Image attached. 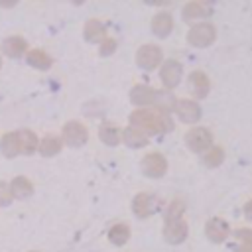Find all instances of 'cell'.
Instances as JSON below:
<instances>
[{"label": "cell", "instance_id": "6", "mask_svg": "<svg viewBox=\"0 0 252 252\" xmlns=\"http://www.w3.org/2000/svg\"><path fill=\"white\" fill-rule=\"evenodd\" d=\"M142 169H144L146 175L158 177V175H161L165 171V161H163V158L159 154H148L144 158V161H142Z\"/></svg>", "mask_w": 252, "mask_h": 252}, {"label": "cell", "instance_id": "2", "mask_svg": "<svg viewBox=\"0 0 252 252\" xmlns=\"http://www.w3.org/2000/svg\"><path fill=\"white\" fill-rule=\"evenodd\" d=\"M63 140L69 144V146H83L89 138V130L83 122L79 120H69L65 126H63V132H61Z\"/></svg>", "mask_w": 252, "mask_h": 252}, {"label": "cell", "instance_id": "17", "mask_svg": "<svg viewBox=\"0 0 252 252\" xmlns=\"http://www.w3.org/2000/svg\"><path fill=\"white\" fill-rule=\"evenodd\" d=\"M152 26H154L156 33L165 35V33H167V30H169V16H167V14H158V16L154 18Z\"/></svg>", "mask_w": 252, "mask_h": 252}, {"label": "cell", "instance_id": "4", "mask_svg": "<svg viewBox=\"0 0 252 252\" xmlns=\"http://www.w3.org/2000/svg\"><path fill=\"white\" fill-rule=\"evenodd\" d=\"M2 51L8 57H22L28 51V43L22 35H10L2 41Z\"/></svg>", "mask_w": 252, "mask_h": 252}, {"label": "cell", "instance_id": "5", "mask_svg": "<svg viewBox=\"0 0 252 252\" xmlns=\"http://www.w3.org/2000/svg\"><path fill=\"white\" fill-rule=\"evenodd\" d=\"M0 152H2L6 158H16L18 154H22L18 132H6V134L0 138Z\"/></svg>", "mask_w": 252, "mask_h": 252}, {"label": "cell", "instance_id": "13", "mask_svg": "<svg viewBox=\"0 0 252 252\" xmlns=\"http://www.w3.org/2000/svg\"><path fill=\"white\" fill-rule=\"evenodd\" d=\"M122 140H124V144L130 146V148H140V146H146V144H148L146 136H144L140 130L132 128V126H126V128L122 130Z\"/></svg>", "mask_w": 252, "mask_h": 252}, {"label": "cell", "instance_id": "14", "mask_svg": "<svg viewBox=\"0 0 252 252\" xmlns=\"http://www.w3.org/2000/svg\"><path fill=\"white\" fill-rule=\"evenodd\" d=\"M128 238H130V228H128V224L118 222V224L110 226V230H108V240H110L112 244L122 246V244L128 242Z\"/></svg>", "mask_w": 252, "mask_h": 252}, {"label": "cell", "instance_id": "22", "mask_svg": "<svg viewBox=\"0 0 252 252\" xmlns=\"http://www.w3.org/2000/svg\"><path fill=\"white\" fill-rule=\"evenodd\" d=\"M32 252H35V250H32Z\"/></svg>", "mask_w": 252, "mask_h": 252}, {"label": "cell", "instance_id": "21", "mask_svg": "<svg viewBox=\"0 0 252 252\" xmlns=\"http://www.w3.org/2000/svg\"><path fill=\"white\" fill-rule=\"evenodd\" d=\"M0 67H2V59H0Z\"/></svg>", "mask_w": 252, "mask_h": 252}, {"label": "cell", "instance_id": "9", "mask_svg": "<svg viewBox=\"0 0 252 252\" xmlns=\"http://www.w3.org/2000/svg\"><path fill=\"white\" fill-rule=\"evenodd\" d=\"M26 61H28L32 67H35V69H49V67H51V57H49L43 49H39V47L30 49V51L26 53Z\"/></svg>", "mask_w": 252, "mask_h": 252}, {"label": "cell", "instance_id": "7", "mask_svg": "<svg viewBox=\"0 0 252 252\" xmlns=\"http://www.w3.org/2000/svg\"><path fill=\"white\" fill-rule=\"evenodd\" d=\"M83 32H85V37H87L89 41H93V43H94V41H104V39H106V28L102 26L100 20H94V18L87 20Z\"/></svg>", "mask_w": 252, "mask_h": 252}, {"label": "cell", "instance_id": "10", "mask_svg": "<svg viewBox=\"0 0 252 252\" xmlns=\"http://www.w3.org/2000/svg\"><path fill=\"white\" fill-rule=\"evenodd\" d=\"M10 187H12V193H14L16 199H26V197H30L32 191H33L32 181H30L28 177H24V175L14 177L12 183H10Z\"/></svg>", "mask_w": 252, "mask_h": 252}, {"label": "cell", "instance_id": "1", "mask_svg": "<svg viewBox=\"0 0 252 252\" xmlns=\"http://www.w3.org/2000/svg\"><path fill=\"white\" fill-rule=\"evenodd\" d=\"M130 126L144 132H158L159 130V118L152 110H134L130 114Z\"/></svg>", "mask_w": 252, "mask_h": 252}, {"label": "cell", "instance_id": "11", "mask_svg": "<svg viewBox=\"0 0 252 252\" xmlns=\"http://www.w3.org/2000/svg\"><path fill=\"white\" fill-rule=\"evenodd\" d=\"M18 138H20V148H22V154H33L35 150H37V146H39V140H37V136H35V132H32V130H20L18 132Z\"/></svg>", "mask_w": 252, "mask_h": 252}, {"label": "cell", "instance_id": "12", "mask_svg": "<svg viewBox=\"0 0 252 252\" xmlns=\"http://www.w3.org/2000/svg\"><path fill=\"white\" fill-rule=\"evenodd\" d=\"M98 138L106 144V146H116L120 142V132L114 124L110 122H102L100 128H98Z\"/></svg>", "mask_w": 252, "mask_h": 252}, {"label": "cell", "instance_id": "15", "mask_svg": "<svg viewBox=\"0 0 252 252\" xmlns=\"http://www.w3.org/2000/svg\"><path fill=\"white\" fill-rule=\"evenodd\" d=\"M61 140L57 138V136H45L43 140H39V146H37V150H39V154L41 156H45V158H49V156H55V154H59V150H61Z\"/></svg>", "mask_w": 252, "mask_h": 252}, {"label": "cell", "instance_id": "16", "mask_svg": "<svg viewBox=\"0 0 252 252\" xmlns=\"http://www.w3.org/2000/svg\"><path fill=\"white\" fill-rule=\"evenodd\" d=\"M130 100L134 102V104H148V102H152L154 100V91L152 89H148V87H144V85H136V87H132V91H130Z\"/></svg>", "mask_w": 252, "mask_h": 252}, {"label": "cell", "instance_id": "3", "mask_svg": "<svg viewBox=\"0 0 252 252\" xmlns=\"http://www.w3.org/2000/svg\"><path fill=\"white\" fill-rule=\"evenodd\" d=\"M159 57H161V53L156 45H142L136 53V61L144 69H154L159 63Z\"/></svg>", "mask_w": 252, "mask_h": 252}, {"label": "cell", "instance_id": "18", "mask_svg": "<svg viewBox=\"0 0 252 252\" xmlns=\"http://www.w3.org/2000/svg\"><path fill=\"white\" fill-rule=\"evenodd\" d=\"M177 75H179V67L173 65V61H169L163 69H161V79L167 83V85H173L177 81Z\"/></svg>", "mask_w": 252, "mask_h": 252}, {"label": "cell", "instance_id": "8", "mask_svg": "<svg viewBox=\"0 0 252 252\" xmlns=\"http://www.w3.org/2000/svg\"><path fill=\"white\" fill-rule=\"evenodd\" d=\"M132 211H134L138 217H148V215H152V213H154V199H152V195H148V193L136 195L134 201H132Z\"/></svg>", "mask_w": 252, "mask_h": 252}, {"label": "cell", "instance_id": "19", "mask_svg": "<svg viewBox=\"0 0 252 252\" xmlns=\"http://www.w3.org/2000/svg\"><path fill=\"white\" fill-rule=\"evenodd\" d=\"M12 199H14V193H12V187H10V183H6V181H0V207L8 205Z\"/></svg>", "mask_w": 252, "mask_h": 252}, {"label": "cell", "instance_id": "20", "mask_svg": "<svg viewBox=\"0 0 252 252\" xmlns=\"http://www.w3.org/2000/svg\"><path fill=\"white\" fill-rule=\"evenodd\" d=\"M114 49H116V39L114 37H106L100 43V55H110V53H114Z\"/></svg>", "mask_w": 252, "mask_h": 252}]
</instances>
